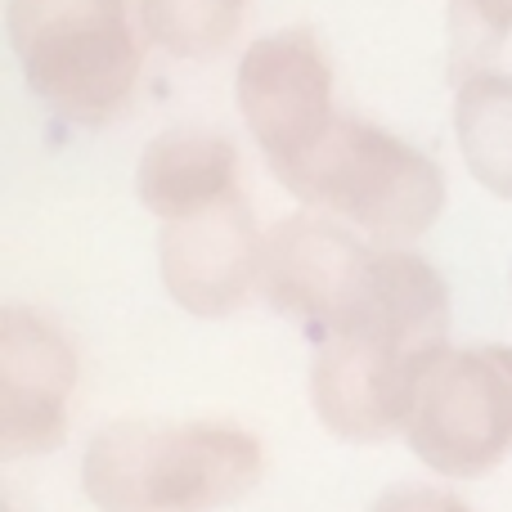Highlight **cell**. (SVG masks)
<instances>
[{
	"mask_svg": "<svg viewBox=\"0 0 512 512\" xmlns=\"http://www.w3.org/2000/svg\"><path fill=\"white\" fill-rule=\"evenodd\" d=\"M450 342V283L414 248L373 243L346 310L310 337L306 396L342 445L405 436L418 373Z\"/></svg>",
	"mask_w": 512,
	"mask_h": 512,
	"instance_id": "1",
	"label": "cell"
},
{
	"mask_svg": "<svg viewBox=\"0 0 512 512\" xmlns=\"http://www.w3.org/2000/svg\"><path fill=\"white\" fill-rule=\"evenodd\" d=\"M261 477V436L216 418H113L90 432L77 468L95 512H221Z\"/></svg>",
	"mask_w": 512,
	"mask_h": 512,
	"instance_id": "2",
	"label": "cell"
},
{
	"mask_svg": "<svg viewBox=\"0 0 512 512\" xmlns=\"http://www.w3.org/2000/svg\"><path fill=\"white\" fill-rule=\"evenodd\" d=\"M301 207L337 216L369 243L414 248L445 212V171L409 140L337 113L333 131L310 149L301 167L279 180Z\"/></svg>",
	"mask_w": 512,
	"mask_h": 512,
	"instance_id": "3",
	"label": "cell"
},
{
	"mask_svg": "<svg viewBox=\"0 0 512 512\" xmlns=\"http://www.w3.org/2000/svg\"><path fill=\"white\" fill-rule=\"evenodd\" d=\"M9 45L23 81L72 126H104L140 86V23L126 0H9Z\"/></svg>",
	"mask_w": 512,
	"mask_h": 512,
	"instance_id": "4",
	"label": "cell"
},
{
	"mask_svg": "<svg viewBox=\"0 0 512 512\" xmlns=\"http://www.w3.org/2000/svg\"><path fill=\"white\" fill-rule=\"evenodd\" d=\"M441 481H477L512 454V346L445 342L418 373L405 436Z\"/></svg>",
	"mask_w": 512,
	"mask_h": 512,
	"instance_id": "5",
	"label": "cell"
},
{
	"mask_svg": "<svg viewBox=\"0 0 512 512\" xmlns=\"http://www.w3.org/2000/svg\"><path fill=\"white\" fill-rule=\"evenodd\" d=\"M234 99L270 176L283 180L337 122L328 50L310 27L256 36L234 72Z\"/></svg>",
	"mask_w": 512,
	"mask_h": 512,
	"instance_id": "6",
	"label": "cell"
},
{
	"mask_svg": "<svg viewBox=\"0 0 512 512\" xmlns=\"http://www.w3.org/2000/svg\"><path fill=\"white\" fill-rule=\"evenodd\" d=\"M81 387V355L50 315L0 306V459H50L63 450Z\"/></svg>",
	"mask_w": 512,
	"mask_h": 512,
	"instance_id": "7",
	"label": "cell"
},
{
	"mask_svg": "<svg viewBox=\"0 0 512 512\" xmlns=\"http://www.w3.org/2000/svg\"><path fill=\"white\" fill-rule=\"evenodd\" d=\"M265 230L239 194L158 230V279L189 319H230L261 297Z\"/></svg>",
	"mask_w": 512,
	"mask_h": 512,
	"instance_id": "8",
	"label": "cell"
},
{
	"mask_svg": "<svg viewBox=\"0 0 512 512\" xmlns=\"http://www.w3.org/2000/svg\"><path fill=\"white\" fill-rule=\"evenodd\" d=\"M369 252L373 243L364 234L315 207L279 216L265 230L261 301L274 315L301 324L306 337H319L351 301Z\"/></svg>",
	"mask_w": 512,
	"mask_h": 512,
	"instance_id": "9",
	"label": "cell"
},
{
	"mask_svg": "<svg viewBox=\"0 0 512 512\" xmlns=\"http://www.w3.org/2000/svg\"><path fill=\"white\" fill-rule=\"evenodd\" d=\"M239 194V144L225 131L198 122H180L158 131L135 162V198L149 216L185 221Z\"/></svg>",
	"mask_w": 512,
	"mask_h": 512,
	"instance_id": "10",
	"label": "cell"
},
{
	"mask_svg": "<svg viewBox=\"0 0 512 512\" xmlns=\"http://www.w3.org/2000/svg\"><path fill=\"white\" fill-rule=\"evenodd\" d=\"M454 144L468 176L512 203V72L477 68L454 81Z\"/></svg>",
	"mask_w": 512,
	"mask_h": 512,
	"instance_id": "11",
	"label": "cell"
},
{
	"mask_svg": "<svg viewBox=\"0 0 512 512\" xmlns=\"http://www.w3.org/2000/svg\"><path fill=\"white\" fill-rule=\"evenodd\" d=\"M248 0H135V23L171 59L203 63L234 45Z\"/></svg>",
	"mask_w": 512,
	"mask_h": 512,
	"instance_id": "12",
	"label": "cell"
},
{
	"mask_svg": "<svg viewBox=\"0 0 512 512\" xmlns=\"http://www.w3.org/2000/svg\"><path fill=\"white\" fill-rule=\"evenodd\" d=\"M512 36V0H454L450 5V41H454V68L477 72L486 68V54L499 50Z\"/></svg>",
	"mask_w": 512,
	"mask_h": 512,
	"instance_id": "13",
	"label": "cell"
},
{
	"mask_svg": "<svg viewBox=\"0 0 512 512\" xmlns=\"http://www.w3.org/2000/svg\"><path fill=\"white\" fill-rule=\"evenodd\" d=\"M369 512H477V508L445 486H423V481H414V486L382 490L369 504Z\"/></svg>",
	"mask_w": 512,
	"mask_h": 512,
	"instance_id": "14",
	"label": "cell"
},
{
	"mask_svg": "<svg viewBox=\"0 0 512 512\" xmlns=\"http://www.w3.org/2000/svg\"><path fill=\"white\" fill-rule=\"evenodd\" d=\"M508 292H512V270H508Z\"/></svg>",
	"mask_w": 512,
	"mask_h": 512,
	"instance_id": "15",
	"label": "cell"
}]
</instances>
